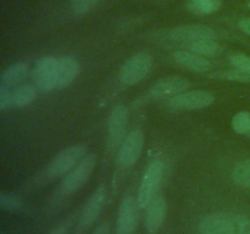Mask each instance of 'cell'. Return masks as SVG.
Segmentation results:
<instances>
[{
	"instance_id": "f1b7e54d",
	"label": "cell",
	"mask_w": 250,
	"mask_h": 234,
	"mask_svg": "<svg viewBox=\"0 0 250 234\" xmlns=\"http://www.w3.org/2000/svg\"><path fill=\"white\" fill-rule=\"evenodd\" d=\"M238 27L242 32H244V33L250 36V17L242 19L241 21L238 22Z\"/></svg>"
},
{
	"instance_id": "4fadbf2b",
	"label": "cell",
	"mask_w": 250,
	"mask_h": 234,
	"mask_svg": "<svg viewBox=\"0 0 250 234\" xmlns=\"http://www.w3.org/2000/svg\"><path fill=\"white\" fill-rule=\"evenodd\" d=\"M190 83L186 78L180 76H171L165 77L156 82L151 87L150 95L155 99H171L181 93L186 92L189 88Z\"/></svg>"
},
{
	"instance_id": "603a6c76",
	"label": "cell",
	"mask_w": 250,
	"mask_h": 234,
	"mask_svg": "<svg viewBox=\"0 0 250 234\" xmlns=\"http://www.w3.org/2000/svg\"><path fill=\"white\" fill-rule=\"evenodd\" d=\"M22 207L21 197L7 192L0 193V209L4 211H17Z\"/></svg>"
},
{
	"instance_id": "30bf717a",
	"label": "cell",
	"mask_w": 250,
	"mask_h": 234,
	"mask_svg": "<svg viewBox=\"0 0 250 234\" xmlns=\"http://www.w3.org/2000/svg\"><path fill=\"white\" fill-rule=\"evenodd\" d=\"M127 124H128V110L125 105H116L110 112L107 119L109 143L112 148L121 146L122 141L127 136Z\"/></svg>"
},
{
	"instance_id": "8fae6325",
	"label": "cell",
	"mask_w": 250,
	"mask_h": 234,
	"mask_svg": "<svg viewBox=\"0 0 250 234\" xmlns=\"http://www.w3.org/2000/svg\"><path fill=\"white\" fill-rule=\"evenodd\" d=\"M144 146V133L141 129H133L127 134L119 150V163L129 167L134 165L141 156Z\"/></svg>"
},
{
	"instance_id": "7a4b0ae2",
	"label": "cell",
	"mask_w": 250,
	"mask_h": 234,
	"mask_svg": "<svg viewBox=\"0 0 250 234\" xmlns=\"http://www.w3.org/2000/svg\"><path fill=\"white\" fill-rule=\"evenodd\" d=\"M200 234H250V219L238 214L216 212L199 223Z\"/></svg>"
},
{
	"instance_id": "e0dca14e",
	"label": "cell",
	"mask_w": 250,
	"mask_h": 234,
	"mask_svg": "<svg viewBox=\"0 0 250 234\" xmlns=\"http://www.w3.org/2000/svg\"><path fill=\"white\" fill-rule=\"evenodd\" d=\"M80 72V65L77 61L68 56L59 58L58 65V89H63L75 80Z\"/></svg>"
},
{
	"instance_id": "44dd1931",
	"label": "cell",
	"mask_w": 250,
	"mask_h": 234,
	"mask_svg": "<svg viewBox=\"0 0 250 234\" xmlns=\"http://www.w3.org/2000/svg\"><path fill=\"white\" fill-rule=\"evenodd\" d=\"M232 179L242 188H250V158L241 161L232 171Z\"/></svg>"
},
{
	"instance_id": "8992f818",
	"label": "cell",
	"mask_w": 250,
	"mask_h": 234,
	"mask_svg": "<svg viewBox=\"0 0 250 234\" xmlns=\"http://www.w3.org/2000/svg\"><path fill=\"white\" fill-rule=\"evenodd\" d=\"M153 67V58L148 53H137L124 63L120 79L125 85H134L142 82Z\"/></svg>"
},
{
	"instance_id": "83f0119b",
	"label": "cell",
	"mask_w": 250,
	"mask_h": 234,
	"mask_svg": "<svg viewBox=\"0 0 250 234\" xmlns=\"http://www.w3.org/2000/svg\"><path fill=\"white\" fill-rule=\"evenodd\" d=\"M110 233H111V227H110V223H107V222L99 224V226L94 229V232H93V234H110Z\"/></svg>"
},
{
	"instance_id": "5bb4252c",
	"label": "cell",
	"mask_w": 250,
	"mask_h": 234,
	"mask_svg": "<svg viewBox=\"0 0 250 234\" xmlns=\"http://www.w3.org/2000/svg\"><path fill=\"white\" fill-rule=\"evenodd\" d=\"M167 214V204L163 196H155L146 207V229L148 234H156L163 226Z\"/></svg>"
},
{
	"instance_id": "9c48e42d",
	"label": "cell",
	"mask_w": 250,
	"mask_h": 234,
	"mask_svg": "<svg viewBox=\"0 0 250 234\" xmlns=\"http://www.w3.org/2000/svg\"><path fill=\"white\" fill-rule=\"evenodd\" d=\"M168 38L175 43H181L183 45L195 43V41L215 39V32L211 27L205 24H187L172 28L168 32Z\"/></svg>"
},
{
	"instance_id": "9a60e30c",
	"label": "cell",
	"mask_w": 250,
	"mask_h": 234,
	"mask_svg": "<svg viewBox=\"0 0 250 234\" xmlns=\"http://www.w3.org/2000/svg\"><path fill=\"white\" fill-rule=\"evenodd\" d=\"M173 61L181 67L197 73H205L211 70V62L204 56L189 50H177L172 54Z\"/></svg>"
},
{
	"instance_id": "2e32d148",
	"label": "cell",
	"mask_w": 250,
	"mask_h": 234,
	"mask_svg": "<svg viewBox=\"0 0 250 234\" xmlns=\"http://www.w3.org/2000/svg\"><path fill=\"white\" fill-rule=\"evenodd\" d=\"M31 71L27 63L17 62L9 66L0 77V89L14 90L23 85V82L29 77Z\"/></svg>"
},
{
	"instance_id": "d4e9b609",
	"label": "cell",
	"mask_w": 250,
	"mask_h": 234,
	"mask_svg": "<svg viewBox=\"0 0 250 234\" xmlns=\"http://www.w3.org/2000/svg\"><path fill=\"white\" fill-rule=\"evenodd\" d=\"M99 2V0H71V9L76 15H85Z\"/></svg>"
},
{
	"instance_id": "7402d4cb",
	"label": "cell",
	"mask_w": 250,
	"mask_h": 234,
	"mask_svg": "<svg viewBox=\"0 0 250 234\" xmlns=\"http://www.w3.org/2000/svg\"><path fill=\"white\" fill-rule=\"evenodd\" d=\"M232 128L238 134H248L250 132V112L241 111L232 118Z\"/></svg>"
},
{
	"instance_id": "6da1fadb",
	"label": "cell",
	"mask_w": 250,
	"mask_h": 234,
	"mask_svg": "<svg viewBox=\"0 0 250 234\" xmlns=\"http://www.w3.org/2000/svg\"><path fill=\"white\" fill-rule=\"evenodd\" d=\"M87 153L88 146L85 144H75L62 149L39 173L37 180L39 184H43L56 178L63 177L87 155Z\"/></svg>"
},
{
	"instance_id": "ac0fdd59",
	"label": "cell",
	"mask_w": 250,
	"mask_h": 234,
	"mask_svg": "<svg viewBox=\"0 0 250 234\" xmlns=\"http://www.w3.org/2000/svg\"><path fill=\"white\" fill-rule=\"evenodd\" d=\"M38 88L34 84H23L14 90H10V109H22L36 100Z\"/></svg>"
},
{
	"instance_id": "cb8c5ba5",
	"label": "cell",
	"mask_w": 250,
	"mask_h": 234,
	"mask_svg": "<svg viewBox=\"0 0 250 234\" xmlns=\"http://www.w3.org/2000/svg\"><path fill=\"white\" fill-rule=\"evenodd\" d=\"M229 61L233 68L250 75V56L243 53H232L229 55Z\"/></svg>"
},
{
	"instance_id": "ffe728a7",
	"label": "cell",
	"mask_w": 250,
	"mask_h": 234,
	"mask_svg": "<svg viewBox=\"0 0 250 234\" xmlns=\"http://www.w3.org/2000/svg\"><path fill=\"white\" fill-rule=\"evenodd\" d=\"M187 50L193 51V53L198 54L200 56H217L221 53V46L217 44L215 39H207V40L195 41V43L188 44L186 45Z\"/></svg>"
},
{
	"instance_id": "ba28073f",
	"label": "cell",
	"mask_w": 250,
	"mask_h": 234,
	"mask_svg": "<svg viewBox=\"0 0 250 234\" xmlns=\"http://www.w3.org/2000/svg\"><path fill=\"white\" fill-rule=\"evenodd\" d=\"M107 192L104 185L98 188L92 195L87 199V201L83 205L78 219L77 231L75 234H84L87 229L90 228L93 223L97 221L100 212L104 209L105 201H106Z\"/></svg>"
},
{
	"instance_id": "277c9868",
	"label": "cell",
	"mask_w": 250,
	"mask_h": 234,
	"mask_svg": "<svg viewBox=\"0 0 250 234\" xmlns=\"http://www.w3.org/2000/svg\"><path fill=\"white\" fill-rule=\"evenodd\" d=\"M165 172V162L161 157H155L146 167L141 180L137 195V201L141 209H146L148 205L156 196L159 187Z\"/></svg>"
},
{
	"instance_id": "52a82bcc",
	"label": "cell",
	"mask_w": 250,
	"mask_h": 234,
	"mask_svg": "<svg viewBox=\"0 0 250 234\" xmlns=\"http://www.w3.org/2000/svg\"><path fill=\"white\" fill-rule=\"evenodd\" d=\"M58 65L59 58L44 56L33 68V84L41 92H51L58 89Z\"/></svg>"
},
{
	"instance_id": "4316f807",
	"label": "cell",
	"mask_w": 250,
	"mask_h": 234,
	"mask_svg": "<svg viewBox=\"0 0 250 234\" xmlns=\"http://www.w3.org/2000/svg\"><path fill=\"white\" fill-rule=\"evenodd\" d=\"M71 227V221L62 222V223L58 224L56 227H54L48 234H68V231H70Z\"/></svg>"
},
{
	"instance_id": "5b68a950",
	"label": "cell",
	"mask_w": 250,
	"mask_h": 234,
	"mask_svg": "<svg viewBox=\"0 0 250 234\" xmlns=\"http://www.w3.org/2000/svg\"><path fill=\"white\" fill-rule=\"evenodd\" d=\"M215 97L212 93L203 89L186 90L167 100L168 109L176 111H192V110L207 109L214 104Z\"/></svg>"
},
{
	"instance_id": "f546056e",
	"label": "cell",
	"mask_w": 250,
	"mask_h": 234,
	"mask_svg": "<svg viewBox=\"0 0 250 234\" xmlns=\"http://www.w3.org/2000/svg\"><path fill=\"white\" fill-rule=\"evenodd\" d=\"M247 5H248V7L250 9V0H248V4H247Z\"/></svg>"
},
{
	"instance_id": "7c38bea8",
	"label": "cell",
	"mask_w": 250,
	"mask_h": 234,
	"mask_svg": "<svg viewBox=\"0 0 250 234\" xmlns=\"http://www.w3.org/2000/svg\"><path fill=\"white\" fill-rule=\"evenodd\" d=\"M138 201L132 195L122 200L116 218V234L133 233L138 219Z\"/></svg>"
},
{
	"instance_id": "484cf974",
	"label": "cell",
	"mask_w": 250,
	"mask_h": 234,
	"mask_svg": "<svg viewBox=\"0 0 250 234\" xmlns=\"http://www.w3.org/2000/svg\"><path fill=\"white\" fill-rule=\"evenodd\" d=\"M226 78L229 80H237V82H250V75L247 72H243L241 70H237V68L232 67V70H229V72H226Z\"/></svg>"
},
{
	"instance_id": "d6986e66",
	"label": "cell",
	"mask_w": 250,
	"mask_h": 234,
	"mask_svg": "<svg viewBox=\"0 0 250 234\" xmlns=\"http://www.w3.org/2000/svg\"><path fill=\"white\" fill-rule=\"evenodd\" d=\"M221 0H187V9L195 15H211L221 9Z\"/></svg>"
},
{
	"instance_id": "3957f363",
	"label": "cell",
	"mask_w": 250,
	"mask_h": 234,
	"mask_svg": "<svg viewBox=\"0 0 250 234\" xmlns=\"http://www.w3.org/2000/svg\"><path fill=\"white\" fill-rule=\"evenodd\" d=\"M97 165V156L89 153L70 171L63 176L59 188V196H70L81 189L92 176Z\"/></svg>"
}]
</instances>
